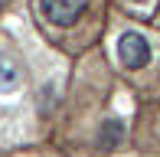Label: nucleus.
Segmentation results:
<instances>
[{
    "instance_id": "nucleus-2",
    "label": "nucleus",
    "mask_w": 160,
    "mask_h": 157,
    "mask_svg": "<svg viewBox=\"0 0 160 157\" xmlns=\"http://www.w3.org/2000/svg\"><path fill=\"white\" fill-rule=\"evenodd\" d=\"M85 7H88V0H39L42 17L52 26H72L85 13Z\"/></svg>"
},
{
    "instance_id": "nucleus-4",
    "label": "nucleus",
    "mask_w": 160,
    "mask_h": 157,
    "mask_svg": "<svg viewBox=\"0 0 160 157\" xmlns=\"http://www.w3.org/2000/svg\"><path fill=\"white\" fill-rule=\"evenodd\" d=\"M121 134H124V124H121V121H105V128H101V144L114 147L121 141Z\"/></svg>"
},
{
    "instance_id": "nucleus-1",
    "label": "nucleus",
    "mask_w": 160,
    "mask_h": 157,
    "mask_svg": "<svg viewBox=\"0 0 160 157\" xmlns=\"http://www.w3.org/2000/svg\"><path fill=\"white\" fill-rule=\"evenodd\" d=\"M150 43L141 36V33H121V39H118V59H121V66L131 69V72H137V69H144L150 62Z\"/></svg>"
},
{
    "instance_id": "nucleus-5",
    "label": "nucleus",
    "mask_w": 160,
    "mask_h": 157,
    "mask_svg": "<svg viewBox=\"0 0 160 157\" xmlns=\"http://www.w3.org/2000/svg\"><path fill=\"white\" fill-rule=\"evenodd\" d=\"M131 3H137V7H147V3H150V0H131Z\"/></svg>"
},
{
    "instance_id": "nucleus-3",
    "label": "nucleus",
    "mask_w": 160,
    "mask_h": 157,
    "mask_svg": "<svg viewBox=\"0 0 160 157\" xmlns=\"http://www.w3.org/2000/svg\"><path fill=\"white\" fill-rule=\"evenodd\" d=\"M20 85V66L10 56H0V92H13Z\"/></svg>"
}]
</instances>
